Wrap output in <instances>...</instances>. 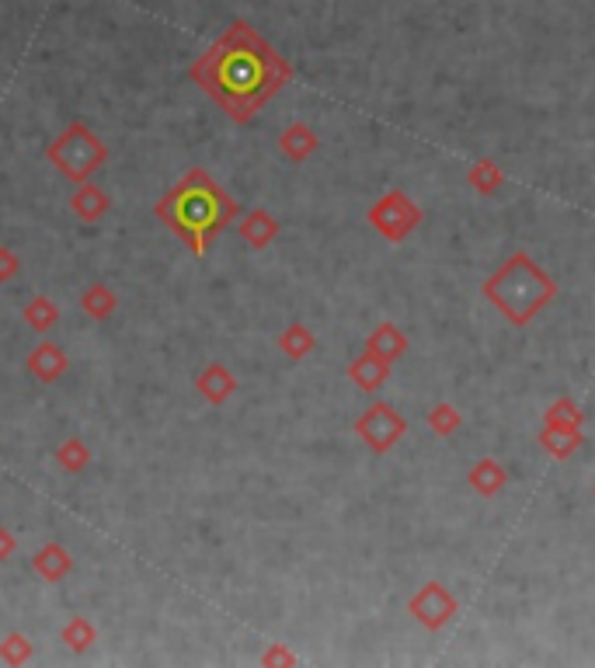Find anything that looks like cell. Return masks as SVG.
<instances>
[{
	"instance_id": "18",
	"label": "cell",
	"mask_w": 595,
	"mask_h": 668,
	"mask_svg": "<svg viewBox=\"0 0 595 668\" xmlns=\"http://www.w3.org/2000/svg\"><path fill=\"white\" fill-rule=\"evenodd\" d=\"M80 310L91 321H109L112 313L119 310V296H115L112 286H104V283H87L84 293H80Z\"/></svg>"
},
{
	"instance_id": "4",
	"label": "cell",
	"mask_w": 595,
	"mask_h": 668,
	"mask_svg": "<svg viewBox=\"0 0 595 668\" xmlns=\"http://www.w3.org/2000/svg\"><path fill=\"white\" fill-rule=\"evenodd\" d=\"M46 161L57 168L66 182L84 185L104 168V161H109V147L101 144L91 126L70 122V126L46 147Z\"/></svg>"
},
{
	"instance_id": "19",
	"label": "cell",
	"mask_w": 595,
	"mask_h": 668,
	"mask_svg": "<svg viewBox=\"0 0 595 668\" xmlns=\"http://www.w3.org/2000/svg\"><path fill=\"white\" fill-rule=\"evenodd\" d=\"M313 348H318V334L300 321H293L283 334H278V351H283L289 362H303Z\"/></svg>"
},
{
	"instance_id": "6",
	"label": "cell",
	"mask_w": 595,
	"mask_h": 668,
	"mask_svg": "<svg viewBox=\"0 0 595 668\" xmlns=\"http://www.w3.org/2000/svg\"><path fill=\"white\" fill-rule=\"evenodd\" d=\"M356 435L362 438V446L383 456L391 453L400 438L408 435V421L397 408H391L387 400H373L370 408H365L359 418H356Z\"/></svg>"
},
{
	"instance_id": "21",
	"label": "cell",
	"mask_w": 595,
	"mask_h": 668,
	"mask_svg": "<svg viewBox=\"0 0 595 668\" xmlns=\"http://www.w3.org/2000/svg\"><path fill=\"white\" fill-rule=\"evenodd\" d=\"M60 641L70 647L74 655H84L91 652V647L98 644V627L87 620V617H70L60 630Z\"/></svg>"
},
{
	"instance_id": "30",
	"label": "cell",
	"mask_w": 595,
	"mask_h": 668,
	"mask_svg": "<svg viewBox=\"0 0 595 668\" xmlns=\"http://www.w3.org/2000/svg\"><path fill=\"white\" fill-rule=\"evenodd\" d=\"M592 495H595V487H592Z\"/></svg>"
},
{
	"instance_id": "26",
	"label": "cell",
	"mask_w": 595,
	"mask_h": 668,
	"mask_svg": "<svg viewBox=\"0 0 595 668\" xmlns=\"http://www.w3.org/2000/svg\"><path fill=\"white\" fill-rule=\"evenodd\" d=\"M32 655H35V647H32V641L22 634V630H11V634L0 641V661L4 665H28L32 661Z\"/></svg>"
},
{
	"instance_id": "17",
	"label": "cell",
	"mask_w": 595,
	"mask_h": 668,
	"mask_svg": "<svg viewBox=\"0 0 595 668\" xmlns=\"http://www.w3.org/2000/svg\"><path fill=\"white\" fill-rule=\"evenodd\" d=\"M365 348L376 351L380 359H387V362H397L400 356L408 351V334L400 331L394 321H380L373 331H370V338H365Z\"/></svg>"
},
{
	"instance_id": "20",
	"label": "cell",
	"mask_w": 595,
	"mask_h": 668,
	"mask_svg": "<svg viewBox=\"0 0 595 668\" xmlns=\"http://www.w3.org/2000/svg\"><path fill=\"white\" fill-rule=\"evenodd\" d=\"M22 318L35 334H46L60 324V307H57V300H49V296H32V300L22 307Z\"/></svg>"
},
{
	"instance_id": "10",
	"label": "cell",
	"mask_w": 595,
	"mask_h": 668,
	"mask_svg": "<svg viewBox=\"0 0 595 668\" xmlns=\"http://www.w3.org/2000/svg\"><path fill=\"white\" fill-rule=\"evenodd\" d=\"M540 446H544L554 460H568V456H574L582 446H585V429L579 425H561V421H547L540 425Z\"/></svg>"
},
{
	"instance_id": "16",
	"label": "cell",
	"mask_w": 595,
	"mask_h": 668,
	"mask_svg": "<svg viewBox=\"0 0 595 668\" xmlns=\"http://www.w3.org/2000/svg\"><path fill=\"white\" fill-rule=\"evenodd\" d=\"M467 481H470V487H474L481 498H495V495H501V491H505V484H509V470H505L495 460V456H481V460L470 467Z\"/></svg>"
},
{
	"instance_id": "27",
	"label": "cell",
	"mask_w": 595,
	"mask_h": 668,
	"mask_svg": "<svg viewBox=\"0 0 595 668\" xmlns=\"http://www.w3.org/2000/svg\"><path fill=\"white\" fill-rule=\"evenodd\" d=\"M17 272H22V258H17L11 248H0V286L17 279Z\"/></svg>"
},
{
	"instance_id": "2",
	"label": "cell",
	"mask_w": 595,
	"mask_h": 668,
	"mask_svg": "<svg viewBox=\"0 0 595 668\" xmlns=\"http://www.w3.org/2000/svg\"><path fill=\"white\" fill-rule=\"evenodd\" d=\"M153 217L161 220L191 255L206 258L209 244L240 217V206L231 191L220 188L213 174L202 168H191L157 199Z\"/></svg>"
},
{
	"instance_id": "29",
	"label": "cell",
	"mask_w": 595,
	"mask_h": 668,
	"mask_svg": "<svg viewBox=\"0 0 595 668\" xmlns=\"http://www.w3.org/2000/svg\"><path fill=\"white\" fill-rule=\"evenodd\" d=\"M14 551H17V536L8 530V525H0V565H8Z\"/></svg>"
},
{
	"instance_id": "22",
	"label": "cell",
	"mask_w": 595,
	"mask_h": 668,
	"mask_svg": "<svg viewBox=\"0 0 595 668\" xmlns=\"http://www.w3.org/2000/svg\"><path fill=\"white\" fill-rule=\"evenodd\" d=\"M467 182H470V188L478 191V196H495V191L505 185V171L484 157V161H478L474 168L467 171Z\"/></svg>"
},
{
	"instance_id": "1",
	"label": "cell",
	"mask_w": 595,
	"mask_h": 668,
	"mask_svg": "<svg viewBox=\"0 0 595 668\" xmlns=\"http://www.w3.org/2000/svg\"><path fill=\"white\" fill-rule=\"evenodd\" d=\"M188 81L202 87L226 119L248 126L293 81V63L251 22L237 17L199 60H191Z\"/></svg>"
},
{
	"instance_id": "12",
	"label": "cell",
	"mask_w": 595,
	"mask_h": 668,
	"mask_svg": "<svg viewBox=\"0 0 595 668\" xmlns=\"http://www.w3.org/2000/svg\"><path fill=\"white\" fill-rule=\"evenodd\" d=\"M278 231H283V226H278V220L269 213V209H248V213L240 217V223H237V234H240V240L248 244V248H255V251H265L269 244H275V237H278Z\"/></svg>"
},
{
	"instance_id": "14",
	"label": "cell",
	"mask_w": 595,
	"mask_h": 668,
	"mask_svg": "<svg viewBox=\"0 0 595 668\" xmlns=\"http://www.w3.org/2000/svg\"><path fill=\"white\" fill-rule=\"evenodd\" d=\"M109 209H112L109 191L95 182L77 185L74 196H70V213H74L80 223H101L104 217H109Z\"/></svg>"
},
{
	"instance_id": "15",
	"label": "cell",
	"mask_w": 595,
	"mask_h": 668,
	"mask_svg": "<svg viewBox=\"0 0 595 668\" xmlns=\"http://www.w3.org/2000/svg\"><path fill=\"white\" fill-rule=\"evenodd\" d=\"M318 147H321V139L307 126V122H289V126L283 129V136H278V150H283V157L293 164L310 161V157L318 153Z\"/></svg>"
},
{
	"instance_id": "25",
	"label": "cell",
	"mask_w": 595,
	"mask_h": 668,
	"mask_svg": "<svg viewBox=\"0 0 595 668\" xmlns=\"http://www.w3.org/2000/svg\"><path fill=\"white\" fill-rule=\"evenodd\" d=\"M544 418H547V421H561V425H579V429H585V411L579 408V400L568 397V394L554 397V400L547 404Z\"/></svg>"
},
{
	"instance_id": "9",
	"label": "cell",
	"mask_w": 595,
	"mask_h": 668,
	"mask_svg": "<svg viewBox=\"0 0 595 668\" xmlns=\"http://www.w3.org/2000/svg\"><path fill=\"white\" fill-rule=\"evenodd\" d=\"M391 369H394V362L380 359L376 351H370V348H362V356H356L352 362H348L345 373H348V380H352L362 394H376L380 386L391 380Z\"/></svg>"
},
{
	"instance_id": "11",
	"label": "cell",
	"mask_w": 595,
	"mask_h": 668,
	"mask_svg": "<svg viewBox=\"0 0 595 668\" xmlns=\"http://www.w3.org/2000/svg\"><path fill=\"white\" fill-rule=\"evenodd\" d=\"M196 391L202 394L206 404L220 408V404H226L237 394V376L223 362H209V366H202L199 373H196Z\"/></svg>"
},
{
	"instance_id": "5",
	"label": "cell",
	"mask_w": 595,
	"mask_h": 668,
	"mask_svg": "<svg viewBox=\"0 0 595 668\" xmlns=\"http://www.w3.org/2000/svg\"><path fill=\"white\" fill-rule=\"evenodd\" d=\"M365 220H370V226L387 244H405L418 231V226H422L425 213H422V206L408 196V191H387V196H380L370 206Z\"/></svg>"
},
{
	"instance_id": "23",
	"label": "cell",
	"mask_w": 595,
	"mask_h": 668,
	"mask_svg": "<svg viewBox=\"0 0 595 668\" xmlns=\"http://www.w3.org/2000/svg\"><path fill=\"white\" fill-rule=\"evenodd\" d=\"M57 463L66 473H80V470L91 467V449H87V443H84L80 435H70V438H63L60 449H57Z\"/></svg>"
},
{
	"instance_id": "7",
	"label": "cell",
	"mask_w": 595,
	"mask_h": 668,
	"mask_svg": "<svg viewBox=\"0 0 595 668\" xmlns=\"http://www.w3.org/2000/svg\"><path fill=\"white\" fill-rule=\"evenodd\" d=\"M457 613H460L457 595H453L443 582H425L408 599V617H414V623L432 630V634L443 630L449 620H457Z\"/></svg>"
},
{
	"instance_id": "24",
	"label": "cell",
	"mask_w": 595,
	"mask_h": 668,
	"mask_svg": "<svg viewBox=\"0 0 595 668\" xmlns=\"http://www.w3.org/2000/svg\"><path fill=\"white\" fill-rule=\"evenodd\" d=\"M425 421H429V429H432L435 435L449 438V435H457V429L463 425V415H460L457 404L439 400V404H432V408H429Z\"/></svg>"
},
{
	"instance_id": "3",
	"label": "cell",
	"mask_w": 595,
	"mask_h": 668,
	"mask_svg": "<svg viewBox=\"0 0 595 668\" xmlns=\"http://www.w3.org/2000/svg\"><path fill=\"white\" fill-rule=\"evenodd\" d=\"M481 296L512 327H530L540 313L557 300V283L547 269H540L533 255L512 251L481 283Z\"/></svg>"
},
{
	"instance_id": "13",
	"label": "cell",
	"mask_w": 595,
	"mask_h": 668,
	"mask_svg": "<svg viewBox=\"0 0 595 668\" xmlns=\"http://www.w3.org/2000/svg\"><path fill=\"white\" fill-rule=\"evenodd\" d=\"M32 571L39 574L42 582L57 585L70 571H74V557H70V551L63 547V543L52 540V543H42V547L32 554Z\"/></svg>"
},
{
	"instance_id": "28",
	"label": "cell",
	"mask_w": 595,
	"mask_h": 668,
	"mask_svg": "<svg viewBox=\"0 0 595 668\" xmlns=\"http://www.w3.org/2000/svg\"><path fill=\"white\" fill-rule=\"evenodd\" d=\"M261 665H265V668H272V665H296V655L289 652V647L286 644H269V652L265 655H261Z\"/></svg>"
},
{
	"instance_id": "8",
	"label": "cell",
	"mask_w": 595,
	"mask_h": 668,
	"mask_svg": "<svg viewBox=\"0 0 595 668\" xmlns=\"http://www.w3.org/2000/svg\"><path fill=\"white\" fill-rule=\"evenodd\" d=\"M25 366L39 383H60L66 376V369H70V356L57 342H39L28 351Z\"/></svg>"
}]
</instances>
